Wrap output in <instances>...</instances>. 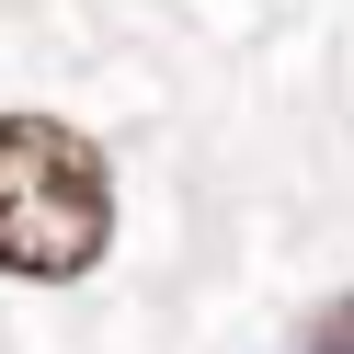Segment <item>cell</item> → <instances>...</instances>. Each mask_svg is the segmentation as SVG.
I'll return each instance as SVG.
<instances>
[{
	"label": "cell",
	"instance_id": "cell-1",
	"mask_svg": "<svg viewBox=\"0 0 354 354\" xmlns=\"http://www.w3.org/2000/svg\"><path fill=\"white\" fill-rule=\"evenodd\" d=\"M115 240V171L80 126L57 115H0V274L69 286Z\"/></svg>",
	"mask_w": 354,
	"mask_h": 354
},
{
	"label": "cell",
	"instance_id": "cell-2",
	"mask_svg": "<svg viewBox=\"0 0 354 354\" xmlns=\"http://www.w3.org/2000/svg\"><path fill=\"white\" fill-rule=\"evenodd\" d=\"M297 354H354V286H343L331 308H308V320H297Z\"/></svg>",
	"mask_w": 354,
	"mask_h": 354
}]
</instances>
